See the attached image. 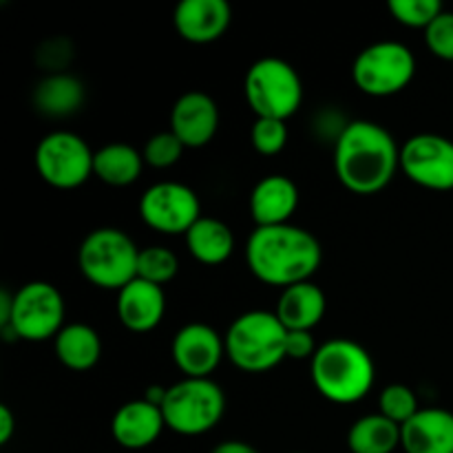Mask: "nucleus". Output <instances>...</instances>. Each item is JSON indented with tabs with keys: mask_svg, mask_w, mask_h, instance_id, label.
<instances>
[{
	"mask_svg": "<svg viewBox=\"0 0 453 453\" xmlns=\"http://www.w3.org/2000/svg\"><path fill=\"white\" fill-rule=\"evenodd\" d=\"M115 310H118L119 323L127 330L144 334L162 323L164 312H166V295L162 286L137 277L118 292Z\"/></svg>",
	"mask_w": 453,
	"mask_h": 453,
	"instance_id": "nucleus-16",
	"label": "nucleus"
},
{
	"mask_svg": "<svg viewBox=\"0 0 453 453\" xmlns=\"http://www.w3.org/2000/svg\"><path fill=\"white\" fill-rule=\"evenodd\" d=\"M405 453H453V414L442 407H425L401 427Z\"/></svg>",
	"mask_w": 453,
	"mask_h": 453,
	"instance_id": "nucleus-19",
	"label": "nucleus"
},
{
	"mask_svg": "<svg viewBox=\"0 0 453 453\" xmlns=\"http://www.w3.org/2000/svg\"><path fill=\"white\" fill-rule=\"evenodd\" d=\"M171 354L184 379H211L226 354V341L206 323H188L173 339Z\"/></svg>",
	"mask_w": 453,
	"mask_h": 453,
	"instance_id": "nucleus-13",
	"label": "nucleus"
},
{
	"mask_svg": "<svg viewBox=\"0 0 453 453\" xmlns=\"http://www.w3.org/2000/svg\"><path fill=\"white\" fill-rule=\"evenodd\" d=\"M164 429H166V423H164L162 410L146 403L144 398L124 403L111 420V434L124 449L150 447L162 436Z\"/></svg>",
	"mask_w": 453,
	"mask_h": 453,
	"instance_id": "nucleus-18",
	"label": "nucleus"
},
{
	"mask_svg": "<svg viewBox=\"0 0 453 453\" xmlns=\"http://www.w3.org/2000/svg\"><path fill=\"white\" fill-rule=\"evenodd\" d=\"M144 155L131 144L113 142L96 150L93 175L109 186H131L144 168Z\"/></svg>",
	"mask_w": 453,
	"mask_h": 453,
	"instance_id": "nucleus-23",
	"label": "nucleus"
},
{
	"mask_svg": "<svg viewBox=\"0 0 453 453\" xmlns=\"http://www.w3.org/2000/svg\"><path fill=\"white\" fill-rule=\"evenodd\" d=\"M13 312V295L9 290H0V327H7Z\"/></svg>",
	"mask_w": 453,
	"mask_h": 453,
	"instance_id": "nucleus-35",
	"label": "nucleus"
},
{
	"mask_svg": "<svg viewBox=\"0 0 453 453\" xmlns=\"http://www.w3.org/2000/svg\"><path fill=\"white\" fill-rule=\"evenodd\" d=\"M296 453H301V451H296Z\"/></svg>",
	"mask_w": 453,
	"mask_h": 453,
	"instance_id": "nucleus-37",
	"label": "nucleus"
},
{
	"mask_svg": "<svg viewBox=\"0 0 453 453\" xmlns=\"http://www.w3.org/2000/svg\"><path fill=\"white\" fill-rule=\"evenodd\" d=\"M56 357L65 367L73 372H87L100 361V334L87 323H71L58 332Z\"/></svg>",
	"mask_w": 453,
	"mask_h": 453,
	"instance_id": "nucleus-22",
	"label": "nucleus"
},
{
	"mask_svg": "<svg viewBox=\"0 0 453 453\" xmlns=\"http://www.w3.org/2000/svg\"><path fill=\"white\" fill-rule=\"evenodd\" d=\"M416 75V58L407 44L380 40L357 56L352 65L354 84L372 97H388L410 87Z\"/></svg>",
	"mask_w": 453,
	"mask_h": 453,
	"instance_id": "nucleus-8",
	"label": "nucleus"
},
{
	"mask_svg": "<svg viewBox=\"0 0 453 453\" xmlns=\"http://www.w3.org/2000/svg\"><path fill=\"white\" fill-rule=\"evenodd\" d=\"M314 388L327 401L352 405L370 394L376 379L372 354L349 339H332L319 345L310 361Z\"/></svg>",
	"mask_w": 453,
	"mask_h": 453,
	"instance_id": "nucleus-3",
	"label": "nucleus"
},
{
	"mask_svg": "<svg viewBox=\"0 0 453 453\" xmlns=\"http://www.w3.org/2000/svg\"><path fill=\"white\" fill-rule=\"evenodd\" d=\"M326 308L327 301L321 288L312 281H303L283 288L274 314L286 330L312 332V327H317L326 317Z\"/></svg>",
	"mask_w": 453,
	"mask_h": 453,
	"instance_id": "nucleus-20",
	"label": "nucleus"
},
{
	"mask_svg": "<svg viewBox=\"0 0 453 453\" xmlns=\"http://www.w3.org/2000/svg\"><path fill=\"white\" fill-rule=\"evenodd\" d=\"M401 171L429 190L453 188V140L438 133H418L401 149Z\"/></svg>",
	"mask_w": 453,
	"mask_h": 453,
	"instance_id": "nucleus-12",
	"label": "nucleus"
},
{
	"mask_svg": "<svg viewBox=\"0 0 453 453\" xmlns=\"http://www.w3.org/2000/svg\"><path fill=\"white\" fill-rule=\"evenodd\" d=\"M233 20V9L226 0H181L173 13L177 34L195 44L219 40Z\"/></svg>",
	"mask_w": 453,
	"mask_h": 453,
	"instance_id": "nucleus-15",
	"label": "nucleus"
},
{
	"mask_svg": "<svg viewBox=\"0 0 453 453\" xmlns=\"http://www.w3.org/2000/svg\"><path fill=\"white\" fill-rule=\"evenodd\" d=\"M226 396L212 379H184L166 388L162 414L166 429L181 436H202L219 425Z\"/></svg>",
	"mask_w": 453,
	"mask_h": 453,
	"instance_id": "nucleus-7",
	"label": "nucleus"
},
{
	"mask_svg": "<svg viewBox=\"0 0 453 453\" xmlns=\"http://www.w3.org/2000/svg\"><path fill=\"white\" fill-rule=\"evenodd\" d=\"M93 157L88 142L71 131H53L35 146V171L49 186L71 190L93 175Z\"/></svg>",
	"mask_w": 453,
	"mask_h": 453,
	"instance_id": "nucleus-10",
	"label": "nucleus"
},
{
	"mask_svg": "<svg viewBox=\"0 0 453 453\" xmlns=\"http://www.w3.org/2000/svg\"><path fill=\"white\" fill-rule=\"evenodd\" d=\"M348 447L352 453H394L401 447V425L383 414L363 416L349 427Z\"/></svg>",
	"mask_w": 453,
	"mask_h": 453,
	"instance_id": "nucleus-25",
	"label": "nucleus"
},
{
	"mask_svg": "<svg viewBox=\"0 0 453 453\" xmlns=\"http://www.w3.org/2000/svg\"><path fill=\"white\" fill-rule=\"evenodd\" d=\"M65 323V299L60 290L47 281H29L13 295L12 321L4 327L9 339L40 341L56 339Z\"/></svg>",
	"mask_w": 453,
	"mask_h": 453,
	"instance_id": "nucleus-9",
	"label": "nucleus"
},
{
	"mask_svg": "<svg viewBox=\"0 0 453 453\" xmlns=\"http://www.w3.org/2000/svg\"><path fill=\"white\" fill-rule=\"evenodd\" d=\"M299 206V188L286 175H268L255 184L250 193V215L257 228L290 224Z\"/></svg>",
	"mask_w": 453,
	"mask_h": 453,
	"instance_id": "nucleus-17",
	"label": "nucleus"
},
{
	"mask_svg": "<svg viewBox=\"0 0 453 453\" xmlns=\"http://www.w3.org/2000/svg\"><path fill=\"white\" fill-rule=\"evenodd\" d=\"M140 217L149 228L162 234H186L202 219V203L190 186L159 181L142 195Z\"/></svg>",
	"mask_w": 453,
	"mask_h": 453,
	"instance_id": "nucleus-11",
	"label": "nucleus"
},
{
	"mask_svg": "<svg viewBox=\"0 0 453 453\" xmlns=\"http://www.w3.org/2000/svg\"><path fill=\"white\" fill-rule=\"evenodd\" d=\"M180 273V259L173 250L164 246H149L140 250V259H137V277L144 281L155 283V286H164V283L173 281Z\"/></svg>",
	"mask_w": 453,
	"mask_h": 453,
	"instance_id": "nucleus-26",
	"label": "nucleus"
},
{
	"mask_svg": "<svg viewBox=\"0 0 453 453\" xmlns=\"http://www.w3.org/2000/svg\"><path fill=\"white\" fill-rule=\"evenodd\" d=\"M186 146L181 144L180 137L168 128V131L155 133L144 146V162L153 168H171L181 159Z\"/></svg>",
	"mask_w": 453,
	"mask_h": 453,
	"instance_id": "nucleus-29",
	"label": "nucleus"
},
{
	"mask_svg": "<svg viewBox=\"0 0 453 453\" xmlns=\"http://www.w3.org/2000/svg\"><path fill=\"white\" fill-rule=\"evenodd\" d=\"M336 177L357 195H374L401 168V149L388 128L370 119H354L341 128L334 146Z\"/></svg>",
	"mask_w": 453,
	"mask_h": 453,
	"instance_id": "nucleus-1",
	"label": "nucleus"
},
{
	"mask_svg": "<svg viewBox=\"0 0 453 453\" xmlns=\"http://www.w3.org/2000/svg\"><path fill=\"white\" fill-rule=\"evenodd\" d=\"M16 432V418L7 405H0V445H7Z\"/></svg>",
	"mask_w": 453,
	"mask_h": 453,
	"instance_id": "nucleus-34",
	"label": "nucleus"
},
{
	"mask_svg": "<svg viewBox=\"0 0 453 453\" xmlns=\"http://www.w3.org/2000/svg\"><path fill=\"white\" fill-rule=\"evenodd\" d=\"M140 248L119 228H96L84 237L78 250L80 273L102 290H122L137 279Z\"/></svg>",
	"mask_w": 453,
	"mask_h": 453,
	"instance_id": "nucleus-5",
	"label": "nucleus"
},
{
	"mask_svg": "<svg viewBox=\"0 0 453 453\" xmlns=\"http://www.w3.org/2000/svg\"><path fill=\"white\" fill-rule=\"evenodd\" d=\"M219 128V106L208 93L188 91L171 109V131L186 149H202Z\"/></svg>",
	"mask_w": 453,
	"mask_h": 453,
	"instance_id": "nucleus-14",
	"label": "nucleus"
},
{
	"mask_svg": "<svg viewBox=\"0 0 453 453\" xmlns=\"http://www.w3.org/2000/svg\"><path fill=\"white\" fill-rule=\"evenodd\" d=\"M388 9L401 25L414 29H427L442 13V4L438 0H389Z\"/></svg>",
	"mask_w": 453,
	"mask_h": 453,
	"instance_id": "nucleus-28",
	"label": "nucleus"
},
{
	"mask_svg": "<svg viewBox=\"0 0 453 453\" xmlns=\"http://www.w3.org/2000/svg\"><path fill=\"white\" fill-rule=\"evenodd\" d=\"M420 411L418 401H416V394L411 392L407 385L394 383L380 392L379 396V414H383L385 418L394 420L396 425H405L407 420L414 418Z\"/></svg>",
	"mask_w": 453,
	"mask_h": 453,
	"instance_id": "nucleus-27",
	"label": "nucleus"
},
{
	"mask_svg": "<svg viewBox=\"0 0 453 453\" xmlns=\"http://www.w3.org/2000/svg\"><path fill=\"white\" fill-rule=\"evenodd\" d=\"M425 42L438 60L453 62V12L442 9L441 16L425 29Z\"/></svg>",
	"mask_w": 453,
	"mask_h": 453,
	"instance_id": "nucleus-31",
	"label": "nucleus"
},
{
	"mask_svg": "<svg viewBox=\"0 0 453 453\" xmlns=\"http://www.w3.org/2000/svg\"><path fill=\"white\" fill-rule=\"evenodd\" d=\"M211 453H259V451H257L252 445H248V442L226 441V442H219V445H217Z\"/></svg>",
	"mask_w": 453,
	"mask_h": 453,
	"instance_id": "nucleus-36",
	"label": "nucleus"
},
{
	"mask_svg": "<svg viewBox=\"0 0 453 453\" xmlns=\"http://www.w3.org/2000/svg\"><path fill=\"white\" fill-rule=\"evenodd\" d=\"M35 109L49 118H66L84 102V87L69 73H51L35 87Z\"/></svg>",
	"mask_w": 453,
	"mask_h": 453,
	"instance_id": "nucleus-24",
	"label": "nucleus"
},
{
	"mask_svg": "<svg viewBox=\"0 0 453 453\" xmlns=\"http://www.w3.org/2000/svg\"><path fill=\"white\" fill-rule=\"evenodd\" d=\"M243 93L257 118L286 122L303 102V82L290 62L268 56L248 69Z\"/></svg>",
	"mask_w": 453,
	"mask_h": 453,
	"instance_id": "nucleus-6",
	"label": "nucleus"
},
{
	"mask_svg": "<svg viewBox=\"0 0 453 453\" xmlns=\"http://www.w3.org/2000/svg\"><path fill=\"white\" fill-rule=\"evenodd\" d=\"M317 343H314L312 332L305 330H288L286 336V358L292 361H303L310 358L312 361L314 354H317Z\"/></svg>",
	"mask_w": 453,
	"mask_h": 453,
	"instance_id": "nucleus-33",
	"label": "nucleus"
},
{
	"mask_svg": "<svg viewBox=\"0 0 453 453\" xmlns=\"http://www.w3.org/2000/svg\"><path fill=\"white\" fill-rule=\"evenodd\" d=\"M252 146L261 155H277L288 144V127L283 119L257 118L250 131Z\"/></svg>",
	"mask_w": 453,
	"mask_h": 453,
	"instance_id": "nucleus-30",
	"label": "nucleus"
},
{
	"mask_svg": "<svg viewBox=\"0 0 453 453\" xmlns=\"http://www.w3.org/2000/svg\"><path fill=\"white\" fill-rule=\"evenodd\" d=\"M288 330L274 312L250 310L230 323L226 332V357L242 372L264 374L286 358Z\"/></svg>",
	"mask_w": 453,
	"mask_h": 453,
	"instance_id": "nucleus-4",
	"label": "nucleus"
},
{
	"mask_svg": "<svg viewBox=\"0 0 453 453\" xmlns=\"http://www.w3.org/2000/svg\"><path fill=\"white\" fill-rule=\"evenodd\" d=\"M248 268L259 281L290 288L310 281L323 259V248L310 230L283 224L257 228L246 246Z\"/></svg>",
	"mask_w": 453,
	"mask_h": 453,
	"instance_id": "nucleus-2",
	"label": "nucleus"
},
{
	"mask_svg": "<svg viewBox=\"0 0 453 453\" xmlns=\"http://www.w3.org/2000/svg\"><path fill=\"white\" fill-rule=\"evenodd\" d=\"M66 47H71L69 40H62V38H56V40H47V42L42 44V47L38 49V62L44 66V69H49V75L51 73H65V66L69 65L71 58L69 56H60V49L65 51Z\"/></svg>",
	"mask_w": 453,
	"mask_h": 453,
	"instance_id": "nucleus-32",
	"label": "nucleus"
},
{
	"mask_svg": "<svg viewBox=\"0 0 453 453\" xmlns=\"http://www.w3.org/2000/svg\"><path fill=\"white\" fill-rule=\"evenodd\" d=\"M186 248L190 255L203 265H219L233 255L234 234L228 224L215 217H202L188 233L184 234Z\"/></svg>",
	"mask_w": 453,
	"mask_h": 453,
	"instance_id": "nucleus-21",
	"label": "nucleus"
}]
</instances>
